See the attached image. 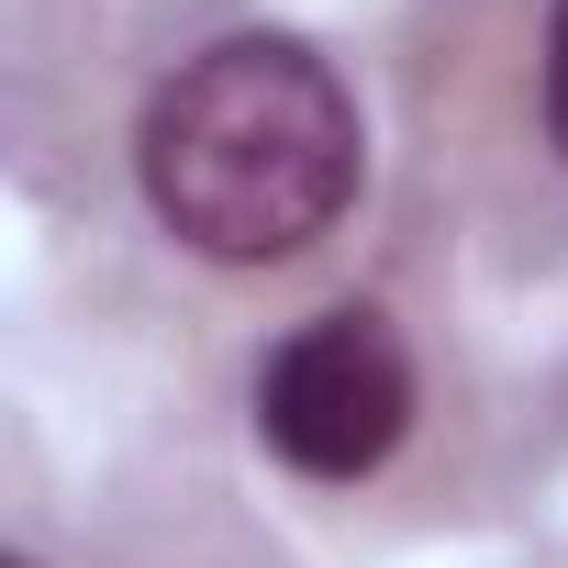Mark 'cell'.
<instances>
[{
	"instance_id": "277c9868",
	"label": "cell",
	"mask_w": 568,
	"mask_h": 568,
	"mask_svg": "<svg viewBox=\"0 0 568 568\" xmlns=\"http://www.w3.org/2000/svg\"><path fill=\"white\" fill-rule=\"evenodd\" d=\"M12 568H34V557H12Z\"/></svg>"
},
{
	"instance_id": "7a4b0ae2",
	"label": "cell",
	"mask_w": 568,
	"mask_h": 568,
	"mask_svg": "<svg viewBox=\"0 0 568 568\" xmlns=\"http://www.w3.org/2000/svg\"><path fill=\"white\" fill-rule=\"evenodd\" d=\"M413 424V357L379 313H313L256 368V435L302 479H368Z\"/></svg>"
},
{
	"instance_id": "3957f363",
	"label": "cell",
	"mask_w": 568,
	"mask_h": 568,
	"mask_svg": "<svg viewBox=\"0 0 568 568\" xmlns=\"http://www.w3.org/2000/svg\"><path fill=\"white\" fill-rule=\"evenodd\" d=\"M546 134H557V156H568V0L546 12Z\"/></svg>"
},
{
	"instance_id": "6da1fadb",
	"label": "cell",
	"mask_w": 568,
	"mask_h": 568,
	"mask_svg": "<svg viewBox=\"0 0 568 568\" xmlns=\"http://www.w3.org/2000/svg\"><path fill=\"white\" fill-rule=\"evenodd\" d=\"M145 201L223 267L302 256L357 201V101L291 34H223L145 101Z\"/></svg>"
}]
</instances>
